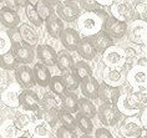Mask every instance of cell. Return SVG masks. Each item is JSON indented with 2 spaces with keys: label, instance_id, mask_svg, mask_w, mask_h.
Listing matches in <instances>:
<instances>
[{
  "label": "cell",
  "instance_id": "cell-1",
  "mask_svg": "<svg viewBox=\"0 0 147 138\" xmlns=\"http://www.w3.org/2000/svg\"><path fill=\"white\" fill-rule=\"evenodd\" d=\"M110 14L105 11L104 9L98 8L94 11H85L79 16L78 19V32L81 35H85L84 38H90L98 31L102 30L104 23L109 19Z\"/></svg>",
  "mask_w": 147,
  "mask_h": 138
},
{
  "label": "cell",
  "instance_id": "cell-2",
  "mask_svg": "<svg viewBox=\"0 0 147 138\" xmlns=\"http://www.w3.org/2000/svg\"><path fill=\"white\" fill-rule=\"evenodd\" d=\"M146 90L137 88L132 93L121 95L116 103V107L121 115H126L127 117L136 116L143 107H146Z\"/></svg>",
  "mask_w": 147,
  "mask_h": 138
},
{
  "label": "cell",
  "instance_id": "cell-3",
  "mask_svg": "<svg viewBox=\"0 0 147 138\" xmlns=\"http://www.w3.org/2000/svg\"><path fill=\"white\" fill-rule=\"evenodd\" d=\"M112 17H115L116 20L121 21L125 24H130L131 21L135 19V8L134 5H131V3L127 1H113L111 5V14Z\"/></svg>",
  "mask_w": 147,
  "mask_h": 138
},
{
  "label": "cell",
  "instance_id": "cell-4",
  "mask_svg": "<svg viewBox=\"0 0 147 138\" xmlns=\"http://www.w3.org/2000/svg\"><path fill=\"white\" fill-rule=\"evenodd\" d=\"M81 15V9L76 1H59L56 8V16L62 23H74Z\"/></svg>",
  "mask_w": 147,
  "mask_h": 138
},
{
  "label": "cell",
  "instance_id": "cell-5",
  "mask_svg": "<svg viewBox=\"0 0 147 138\" xmlns=\"http://www.w3.org/2000/svg\"><path fill=\"white\" fill-rule=\"evenodd\" d=\"M126 35L131 42L145 46L146 42H147V39H146L147 25H146V23L142 20H140V19L131 21V23L127 25Z\"/></svg>",
  "mask_w": 147,
  "mask_h": 138
},
{
  "label": "cell",
  "instance_id": "cell-6",
  "mask_svg": "<svg viewBox=\"0 0 147 138\" xmlns=\"http://www.w3.org/2000/svg\"><path fill=\"white\" fill-rule=\"evenodd\" d=\"M96 115L98 116L100 122L106 127H112L117 125V122L121 118V113L115 105H107V103L100 105L98 110H96Z\"/></svg>",
  "mask_w": 147,
  "mask_h": 138
},
{
  "label": "cell",
  "instance_id": "cell-7",
  "mask_svg": "<svg viewBox=\"0 0 147 138\" xmlns=\"http://www.w3.org/2000/svg\"><path fill=\"white\" fill-rule=\"evenodd\" d=\"M102 61L106 65V67L117 68V70H123V65L126 62L123 50L120 48L111 46L102 54Z\"/></svg>",
  "mask_w": 147,
  "mask_h": 138
},
{
  "label": "cell",
  "instance_id": "cell-8",
  "mask_svg": "<svg viewBox=\"0 0 147 138\" xmlns=\"http://www.w3.org/2000/svg\"><path fill=\"white\" fill-rule=\"evenodd\" d=\"M143 129L145 128L140 123L138 117L131 116L122 122V125L120 127V133L123 138H140Z\"/></svg>",
  "mask_w": 147,
  "mask_h": 138
},
{
  "label": "cell",
  "instance_id": "cell-9",
  "mask_svg": "<svg viewBox=\"0 0 147 138\" xmlns=\"http://www.w3.org/2000/svg\"><path fill=\"white\" fill-rule=\"evenodd\" d=\"M102 30H104L106 34H107L112 40H121L125 38L127 31V24L121 23V21L116 20L115 17H112L111 15L109 16V19L104 23V26H102Z\"/></svg>",
  "mask_w": 147,
  "mask_h": 138
},
{
  "label": "cell",
  "instance_id": "cell-10",
  "mask_svg": "<svg viewBox=\"0 0 147 138\" xmlns=\"http://www.w3.org/2000/svg\"><path fill=\"white\" fill-rule=\"evenodd\" d=\"M19 106L25 111L38 112L40 108V97L31 88L23 90L19 95Z\"/></svg>",
  "mask_w": 147,
  "mask_h": 138
},
{
  "label": "cell",
  "instance_id": "cell-11",
  "mask_svg": "<svg viewBox=\"0 0 147 138\" xmlns=\"http://www.w3.org/2000/svg\"><path fill=\"white\" fill-rule=\"evenodd\" d=\"M121 96V90L120 87H112L109 86L106 83L101 82L98 86V93H97V98L102 101V103H107V105H115L117 103Z\"/></svg>",
  "mask_w": 147,
  "mask_h": 138
},
{
  "label": "cell",
  "instance_id": "cell-12",
  "mask_svg": "<svg viewBox=\"0 0 147 138\" xmlns=\"http://www.w3.org/2000/svg\"><path fill=\"white\" fill-rule=\"evenodd\" d=\"M15 80L19 87L21 88V91L30 90L32 86H35L32 70H31V67L26 66V65H20L15 70Z\"/></svg>",
  "mask_w": 147,
  "mask_h": 138
},
{
  "label": "cell",
  "instance_id": "cell-13",
  "mask_svg": "<svg viewBox=\"0 0 147 138\" xmlns=\"http://www.w3.org/2000/svg\"><path fill=\"white\" fill-rule=\"evenodd\" d=\"M60 40H61L62 46H64L67 52L76 51L80 40H81V36H80L78 30H75L72 27H67V29H64V31H62V34L60 36Z\"/></svg>",
  "mask_w": 147,
  "mask_h": 138
},
{
  "label": "cell",
  "instance_id": "cell-14",
  "mask_svg": "<svg viewBox=\"0 0 147 138\" xmlns=\"http://www.w3.org/2000/svg\"><path fill=\"white\" fill-rule=\"evenodd\" d=\"M98 86H100V82L97 81V78L94 77V76H89V77L84 78L82 81L80 82L79 87L81 88L84 98L92 101V100H97Z\"/></svg>",
  "mask_w": 147,
  "mask_h": 138
},
{
  "label": "cell",
  "instance_id": "cell-15",
  "mask_svg": "<svg viewBox=\"0 0 147 138\" xmlns=\"http://www.w3.org/2000/svg\"><path fill=\"white\" fill-rule=\"evenodd\" d=\"M35 54L38 56V59L40 60V64L45 65L46 67L54 66L56 64V51L50 45H46V44L38 45Z\"/></svg>",
  "mask_w": 147,
  "mask_h": 138
},
{
  "label": "cell",
  "instance_id": "cell-16",
  "mask_svg": "<svg viewBox=\"0 0 147 138\" xmlns=\"http://www.w3.org/2000/svg\"><path fill=\"white\" fill-rule=\"evenodd\" d=\"M0 23L5 27H8V30L16 29L20 24V16L14 9L9 6H3L0 8Z\"/></svg>",
  "mask_w": 147,
  "mask_h": 138
},
{
  "label": "cell",
  "instance_id": "cell-17",
  "mask_svg": "<svg viewBox=\"0 0 147 138\" xmlns=\"http://www.w3.org/2000/svg\"><path fill=\"white\" fill-rule=\"evenodd\" d=\"M90 41L92 44L95 51L97 54H104L109 48L113 46V40L106 34L104 30L98 31L97 34L90 36Z\"/></svg>",
  "mask_w": 147,
  "mask_h": 138
},
{
  "label": "cell",
  "instance_id": "cell-18",
  "mask_svg": "<svg viewBox=\"0 0 147 138\" xmlns=\"http://www.w3.org/2000/svg\"><path fill=\"white\" fill-rule=\"evenodd\" d=\"M11 52L14 54L16 61L21 65H26V66H29V64L34 62L35 51H34V49L30 48V46L24 45L23 44V45L11 48Z\"/></svg>",
  "mask_w": 147,
  "mask_h": 138
},
{
  "label": "cell",
  "instance_id": "cell-19",
  "mask_svg": "<svg viewBox=\"0 0 147 138\" xmlns=\"http://www.w3.org/2000/svg\"><path fill=\"white\" fill-rule=\"evenodd\" d=\"M102 78H104V83H106V85L112 87H119L126 81V75L123 74L122 70L105 67L104 72H102Z\"/></svg>",
  "mask_w": 147,
  "mask_h": 138
},
{
  "label": "cell",
  "instance_id": "cell-20",
  "mask_svg": "<svg viewBox=\"0 0 147 138\" xmlns=\"http://www.w3.org/2000/svg\"><path fill=\"white\" fill-rule=\"evenodd\" d=\"M32 70V76H34V82L35 85H39L41 87H47L51 80V72L49 70V67H46L42 64H35Z\"/></svg>",
  "mask_w": 147,
  "mask_h": 138
},
{
  "label": "cell",
  "instance_id": "cell-21",
  "mask_svg": "<svg viewBox=\"0 0 147 138\" xmlns=\"http://www.w3.org/2000/svg\"><path fill=\"white\" fill-rule=\"evenodd\" d=\"M126 80L132 86H137V88H145L146 81H147V71L146 67H138L135 66L127 72Z\"/></svg>",
  "mask_w": 147,
  "mask_h": 138
},
{
  "label": "cell",
  "instance_id": "cell-22",
  "mask_svg": "<svg viewBox=\"0 0 147 138\" xmlns=\"http://www.w3.org/2000/svg\"><path fill=\"white\" fill-rule=\"evenodd\" d=\"M20 87L10 85L5 91L0 93V101L3 105L11 108H15L19 106V95H20Z\"/></svg>",
  "mask_w": 147,
  "mask_h": 138
},
{
  "label": "cell",
  "instance_id": "cell-23",
  "mask_svg": "<svg viewBox=\"0 0 147 138\" xmlns=\"http://www.w3.org/2000/svg\"><path fill=\"white\" fill-rule=\"evenodd\" d=\"M18 30L20 32V36L23 39V42L25 45L30 46L32 49L34 46H38L39 42V35L35 31V29L29 24H21L18 26Z\"/></svg>",
  "mask_w": 147,
  "mask_h": 138
},
{
  "label": "cell",
  "instance_id": "cell-24",
  "mask_svg": "<svg viewBox=\"0 0 147 138\" xmlns=\"http://www.w3.org/2000/svg\"><path fill=\"white\" fill-rule=\"evenodd\" d=\"M76 51L79 52V55L81 56L84 60H86V62L87 61L94 60L97 55V52L95 51L92 44H91V41H90V38H81Z\"/></svg>",
  "mask_w": 147,
  "mask_h": 138
},
{
  "label": "cell",
  "instance_id": "cell-25",
  "mask_svg": "<svg viewBox=\"0 0 147 138\" xmlns=\"http://www.w3.org/2000/svg\"><path fill=\"white\" fill-rule=\"evenodd\" d=\"M45 26H46V31L49 32V35L51 38L60 39L62 31H64V23L55 14L45 21Z\"/></svg>",
  "mask_w": 147,
  "mask_h": 138
},
{
  "label": "cell",
  "instance_id": "cell-26",
  "mask_svg": "<svg viewBox=\"0 0 147 138\" xmlns=\"http://www.w3.org/2000/svg\"><path fill=\"white\" fill-rule=\"evenodd\" d=\"M38 13V15L40 16L44 23L49 19L50 16L54 15V9H53V3L47 1V0H38V1H30Z\"/></svg>",
  "mask_w": 147,
  "mask_h": 138
},
{
  "label": "cell",
  "instance_id": "cell-27",
  "mask_svg": "<svg viewBox=\"0 0 147 138\" xmlns=\"http://www.w3.org/2000/svg\"><path fill=\"white\" fill-rule=\"evenodd\" d=\"M71 74L75 76V78L79 82H81L84 78L92 76V68L86 61H78L74 64V66L71 68Z\"/></svg>",
  "mask_w": 147,
  "mask_h": 138
},
{
  "label": "cell",
  "instance_id": "cell-28",
  "mask_svg": "<svg viewBox=\"0 0 147 138\" xmlns=\"http://www.w3.org/2000/svg\"><path fill=\"white\" fill-rule=\"evenodd\" d=\"M74 59L72 56L70 55V52H67L66 50H61V51L56 52V64L57 68L61 72H67L71 71V68L74 66Z\"/></svg>",
  "mask_w": 147,
  "mask_h": 138
},
{
  "label": "cell",
  "instance_id": "cell-29",
  "mask_svg": "<svg viewBox=\"0 0 147 138\" xmlns=\"http://www.w3.org/2000/svg\"><path fill=\"white\" fill-rule=\"evenodd\" d=\"M61 98L62 108L70 113H78L79 111V97L75 92H66Z\"/></svg>",
  "mask_w": 147,
  "mask_h": 138
},
{
  "label": "cell",
  "instance_id": "cell-30",
  "mask_svg": "<svg viewBox=\"0 0 147 138\" xmlns=\"http://www.w3.org/2000/svg\"><path fill=\"white\" fill-rule=\"evenodd\" d=\"M30 133L32 138H50L51 137V127L40 119L39 122L32 123L30 127Z\"/></svg>",
  "mask_w": 147,
  "mask_h": 138
},
{
  "label": "cell",
  "instance_id": "cell-31",
  "mask_svg": "<svg viewBox=\"0 0 147 138\" xmlns=\"http://www.w3.org/2000/svg\"><path fill=\"white\" fill-rule=\"evenodd\" d=\"M19 66L20 65L16 61L14 54L11 52V50L8 52H5V54H3V55H0V68H1L3 71L8 72V71H11V70H16Z\"/></svg>",
  "mask_w": 147,
  "mask_h": 138
},
{
  "label": "cell",
  "instance_id": "cell-32",
  "mask_svg": "<svg viewBox=\"0 0 147 138\" xmlns=\"http://www.w3.org/2000/svg\"><path fill=\"white\" fill-rule=\"evenodd\" d=\"M79 113H81L85 117L92 119L94 117H96V107L92 103V101L87 100V98H79Z\"/></svg>",
  "mask_w": 147,
  "mask_h": 138
},
{
  "label": "cell",
  "instance_id": "cell-33",
  "mask_svg": "<svg viewBox=\"0 0 147 138\" xmlns=\"http://www.w3.org/2000/svg\"><path fill=\"white\" fill-rule=\"evenodd\" d=\"M57 121H60L62 127H65V128L72 131V132H75V131L78 129V127H76V122H75V117H74L70 112L64 110V108H60V111H59Z\"/></svg>",
  "mask_w": 147,
  "mask_h": 138
},
{
  "label": "cell",
  "instance_id": "cell-34",
  "mask_svg": "<svg viewBox=\"0 0 147 138\" xmlns=\"http://www.w3.org/2000/svg\"><path fill=\"white\" fill-rule=\"evenodd\" d=\"M49 88L51 91V93H54V96H57V97H62L67 92L61 76H51Z\"/></svg>",
  "mask_w": 147,
  "mask_h": 138
},
{
  "label": "cell",
  "instance_id": "cell-35",
  "mask_svg": "<svg viewBox=\"0 0 147 138\" xmlns=\"http://www.w3.org/2000/svg\"><path fill=\"white\" fill-rule=\"evenodd\" d=\"M75 122H76V127L81 131L86 136H90L94 131V123L90 118L82 116L81 113H78L75 116Z\"/></svg>",
  "mask_w": 147,
  "mask_h": 138
},
{
  "label": "cell",
  "instance_id": "cell-36",
  "mask_svg": "<svg viewBox=\"0 0 147 138\" xmlns=\"http://www.w3.org/2000/svg\"><path fill=\"white\" fill-rule=\"evenodd\" d=\"M24 9H25V15H26L28 20L30 21L34 26L39 27L44 24V21L40 19V16L38 15V13H36V10L34 8V5H32L30 1H26V5H25Z\"/></svg>",
  "mask_w": 147,
  "mask_h": 138
},
{
  "label": "cell",
  "instance_id": "cell-37",
  "mask_svg": "<svg viewBox=\"0 0 147 138\" xmlns=\"http://www.w3.org/2000/svg\"><path fill=\"white\" fill-rule=\"evenodd\" d=\"M13 123L15 126V128L18 131H26V129H30V127L32 125V121L30 118L29 115H25V113H19L15 118L13 119Z\"/></svg>",
  "mask_w": 147,
  "mask_h": 138
},
{
  "label": "cell",
  "instance_id": "cell-38",
  "mask_svg": "<svg viewBox=\"0 0 147 138\" xmlns=\"http://www.w3.org/2000/svg\"><path fill=\"white\" fill-rule=\"evenodd\" d=\"M61 78L65 83V87H66V90H67V92H74V91L80 86V82L75 78V76L71 74V71L62 72Z\"/></svg>",
  "mask_w": 147,
  "mask_h": 138
},
{
  "label": "cell",
  "instance_id": "cell-39",
  "mask_svg": "<svg viewBox=\"0 0 147 138\" xmlns=\"http://www.w3.org/2000/svg\"><path fill=\"white\" fill-rule=\"evenodd\" d=\"M0 132H1V134H3V137L4 138H15L16 133H18V129L15 128L13 121H5L4 125L1 126Z\"/></svg>",
  "mask_w": 147,
  "mask_h": 138
},
{
  "label": "cell",
  "instance_id": "cell-40",
  "mask_svg": "<svg viewBox=\"0 0 147 138\" xmlns=\"http://www.w3.org/2000/svg\"><path fill=\"white\" fill-rule=\"evenodd\" d=\"M6 35H8V38L10 40L11 48H15V46H19V45H23V44H24L23 39H21V36H20V32H19V30H18V27L8 30ZM24 45H25V44H24Z\"/></svg>",
  "mask_w": 147,
  "mask_h": 138
},
{
  "label": "cell",
  "instance_id": "cell-41",
  "mask_svg": "<svg viewBox=\"0 0 147 138\" xmlns=\"http://www.w3.org/2000/svg\"><path fill=\"white\" fill-rule=\"evenodd\" d=\"M10 50H11V44H10L8 35H6V32L0 31V55L10 51Z\"/></svg>",
  "mask_w": 147,
  "mask_h": 138
},
{
  "label": "cell",
  "instance_id": "cell-42",
  "mask_svg": "<svg viewBox=\"0 0 147 138\" xmlns=\"http://www.w3.org/2000/svg\"><path fill=\"white\" fill-rule=\"evenodd\" d=\"M11 77H10V75L8 74L6 71H0V93L3 92V91H5L10 85H13L11 83Z\"/></svg>",
  "mask_w": 147,
  "mask_h": 138
},
{
  "label": "cell",
  "instance_id": "cell-43",
  "mask_svg": "<svg viewBox=\"0 0 147 138\" xmlns=\"http://www.w3.org/2000/svg\"><path fill=\"white\" fill-rule=\"evenodd\" d=\"M140 5H135V13L140 15V20L145 21L146 23V19H147V5H146V1H138Z\"/></svg>",
  "mask_w": 147,
  "mask_h": 138
},
{
  "label": "cell",
  "instance_id": "cell-44",
  "mask_svg": "<svg viewBox=\"0 0 147 138\" xmlns=\"http://www.w3.org/2000/svg\"><path fill=\"white\" fill-rule=\"evenodd\" d=\"M56 136H57V138H78L75 132H72V131L65 128V127H62V126H60L57 128Z\"/></svg>",
  "mask_w": 147,
  "mask_h": 138
},
{
  "label": "cell",
  "instance_id": "cell-45",
  "mask_svg": "<svg viewBox=\"0 0 147 138\" xmlns=\"http://www.w3.org/2000/svg\"><path fill=\"white\" fill-rule=\"evenodd\" d=\"M78 4H80L79 8H82L85 11H94V10L100 8L96 1H79Z\"/></svg>",
  "mask_w": 147,
  "mask_h": 138
},
{
  "label": "cell",
  "instance_id": "cell-46",
  "mask_svg": "<svg viewBox=\"0 0 147 138\" xmlns=\"http://www.w3.org/2000/svg\"><path fill=\"white\" fill-rule=\"evenodd\" d=\"M94 138H113L111 132L106 128V127H101L95 131V137Z\"/></svg>",
  "mask_w": 147,
  "mask_h": 138
},
{
  "label": "cell",
  "instance_id": "cell-47",
  "mask_svg": "<svg viewBox=\"0 0 147 138\" xmlns=\"http://www.w3.org/2000/svg\"><path fill=\"white\" fill-rule=\"evenodd\" d=\"M14 4H15V6H16L18 9H19V8H25V5H26V1H25V0H19V1L15 0V1H14Z\"/></svg>",
  "mask_w": 147,
  "mask_h": 138
},
{
  "label": "cell",
  "instance_id": "cell-48",
  "mask_svg": "<svg viewBox=\"0 0 147 138\" xmlns=\"http://www.w3.org/2000/svg\"><path fill=\"white\" fill-rule=\"evenodd\" d=\"M80 138H94V137H91V136H86V134H84V136H81Z\"/></svg>",
  "mask_w": 147,
  "mask_h": 138
},
{
  "label": "cell",
  "instance_id": "cell-49",
  "mask_svg": "<svg viewBox=\"0 0 147 138\" xmlns=\"http://www.w3.org/2000/svg\"><path fill=\"white\" fill-rule=\"evenodd\" d=\"M16 138H30V137H28V136H19V137H16Z\"/></svg>",
  "mask_w": 147,
  "mask_h": 138
},
{
  "label": "cell",
  "instance_id": "cell-50",
  "mask_svg": "<svg viewBox=\"0 0 147 138\" xmlns=\"http://www.w3.org/2000/svg\"><path fill=\"white\" fill-rule=\"evenodd\" d=\"M140 138H141V137H140Z\"/></svg>",
  "mask_w": 147,
  "mask_h": 138
},
{
  "label": "cell",
  "instance_id": "cell-51",
  "mask_svg": "<svg viewBox=\"0 0 147 138\" xmlns=\"http://www.w3.org/2000/svg\"><path fill=\"white\" fill-rule=\"evenodd\" d=\"M0 3H1V1H0Z\"/></svg>",
  "mask_w": 147,
  "mask_h": 138
}]
</instances>
